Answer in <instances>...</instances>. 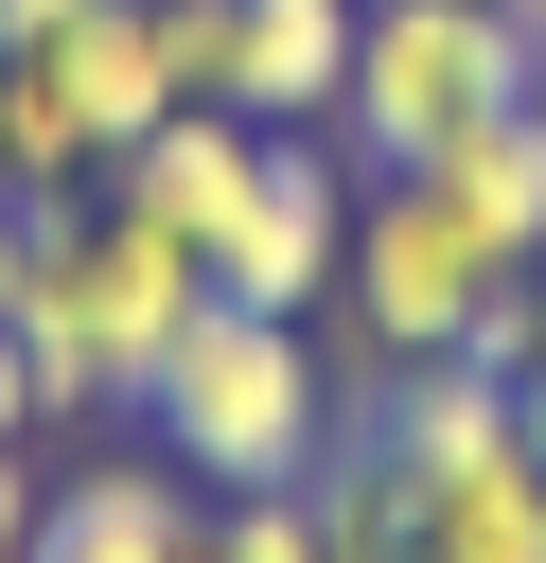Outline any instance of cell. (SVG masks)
<instances>
[{"mask_svg":"<svg viewBox=\"0 0 546 563\" xmlns=\"http://www.w3.org/2000/svg\"><path fill=\"white\" fill-rule=\"evenodd\" d=\"M194 299H211L194 246H159V229L106 211V194H35V299H18V352H35V405H53V422H141L159 352L194 334Z\"/></svg>","mask_w":546,"mask_h":563,"instance_id":"1","label":"cell"},{"mask_svg":"<svg viewBox=\"0 0 546 563\" xmlns=\"http://www.w3.org/2000/svg\"><path fill=\"white\" fill-rule=\"evenodd\" d=\"M141 422H159V457L176 475H211V493H299L317 457H335V369H317V317H264V299H194V334L159 352V387H141Z\"/></svg>","mask_w":546,"mask_h":563,"instance_id":"2","label":"cell"},{"mask_svg":"<svg viewBox=\"0 0 546 563\" xmlns=\"http://www.w3.org/2000/svg\"><path fill=\"white\" fill-rule=\"evenodd\" d=\"M493 106H528V35L493 0H352V106H335V141L370 176H423Z\"/></svg>","mask_w":546,"mask_h":563,"instance_id":"3","label":"cell"},{"mask_svg":"<svg viewBox=\"0 0 546 563\" xmlns=\"http://www.w3.org/2000/svg\"><path fill=\"white\" fill-rule=\"evenodd\" d=\"M511 282H528V264H493V229H476L440 176H370V194H352V282H335V317H352V369L476 352V317H493Z\"/></svg>","mask_w":546,"mask_h":563,"instance_id":"4","label":"cell"},{"mask_svg":"<svg viewBox=\"0 0 546 563\" xmlns=\"http://www.w3.org/2000/svg\"><path fill=\"white\" fill-rule=\"evenodd\" d=\"M352 194H370V158H352L335 123H282V141H264V194H247V229L211 246V299L335 317V282H352Z\"/></svg>","mask_w":546,"mask_h":563,"instance_id":"5","label":"cell"},{"mask_svg":"<svg viewBox=\"0 0 546 563\" xmlns=\"http://www.w3.org/2000/svg\"><path fill=\"white\" fill-rule=\"evenodd\" d=\"M264 141H282V123H247V106H176L159 141H123V158H106V211H141L159 246H194V264H211V246L247 229V194H264Z\"/></svg>","mask_w":546,"mask_h":563,"instance_id":"6","label":"cell"},{"mask_svg":"<svg viewBox=\"0 0 546 563\" xmlns=\"http://www.w3.org/2000/svg\"><path fill=\"white\" fill-rule=\"evenodd\" d=\"M18 70H35L53 106H70L88 176H106L123 141H159V123H176V53H159V0H88V18H70V35H35Z\"/></svg>","mask_w":546,"mask_h":563,"instance_id":"7","label":"cell"},{"mask_svg":"<svg viewBox=\"0 0 546 563\" xmlns=\"http://www.w3.org/2000/svg\"><path fill=\"white\" fill-rule=\"evenodd\" d=\"M35 563H211V510L176 457H70L35 493Z\"/></svg>","mask_w":546,"mask_h":563,"instance_id":"8","label":"cell"},{"mask_svg":"<svg viewBox=\"0 0 546 563\" xmlns=\"http://www.w3.org/2000/svg\"><path fill=\"white\" fill-rule=\"evenodd\" d=\"M229 106L247 123H335L352 106V0H229Z\"/></svg>","mask_w":546,"mask_h":563,"instance_id":"9","label":"cell"},{"mask_svg":"<svg viewBox=\"0 0 546 563\" xmlns=\"http://www.w3.org/2000/svg\"><path fill=\"white\" fill-rule=\"evenodd\" d=\"M423 176H440V194L493 229V264H546V88H528V106H493L476 141H440Z\"/></svg>","mask_w":546,"mask_h":563,"instance_id":"10","label":"cell"},{"mask_svg":"<svg viewBox=\"0 0 546 563\" xmlns=\"http://www.w3.org/2000/svg\"><path fill=\"white\" fill-rule=\"evenodd\" d=\"M423 493V563H546V457L493 440L476 475H405Z\"/></svg>","mask_w":546,"mask_h":563,"instance_id":"11","label":"cell"},{"mask_svg":"<svg viewBox=\"0 0 546 563\" xmlns=\"http://www.w3.org/2000/svg\"><path fill=\"white\" fill-rule=\"evenodd\" d=\"M211 563H335L317 493H211Z\"/></svg>","mask_w":546,"mask_h":563,"instance_id":"12","label":"cell"},{"mask_svg":"<svg viewBox=\"0 0 546 563\" xmlns=\"http://www.w3.org/2000/svg\"><path fill=\"white\" fill-rule=\"evenodd\" d=\"M159 53H176V106H229V0H159Z\"/></svg>","mask_w":546,"mask_h":563,"instance_id":"13","label":"cell"},{"mask_svg":"<svg viewBox=\"0 0 546 563\" xmlns=\"http://www.w3.org/2000/svg\"><path fill=\"white\" fill-rule=\"evenodd\" d=\"M35 493H53V475H35V440H0V563H35Z\"/></svg>","mask_w":546,"mask_h":563,"instance_id":"14","label":"cell"},{"mask_svg":"<svg viewBox=\"0 0 546 563\" xmlns=\"http://www.w3.org/2000/svg\"><path fill=\"white\" fill-rule=\"evenodd\" d=\"M53 405H35V352H18V317H0V440H35Z\"/></svg>","mask_w":546,"mask_h":563,"instance_id":"15","label":"cell"},{"mask_svg":"<svg viewBox=\"0 0 546 563\" xmlns=\"http://www.w3.org/2000/svg\"><path fill=\"white\" fill-rule=\"evenodd\" d=\"M18 299H35V194L0 211V317H18Z\"/></svg>","mask_w":546,"mask_h":563,"instance_id":"16","label":"cell"},{"mask_svg":"<svg viewBox=\"0 0 546 563\" xmlns=\"http://www.w3.org/2000/svg\"><path fill=\"white\" fill-rule=\"evenodd\" d=\"M88 0H0V53H35V35H70Z\"/></svg>","mask_w":546,"mask_h":563,"instance_id":"17","label":"cell"},{"mask_svg":"<svg viewBox=\"0 0 546 563\" xmlns=\"http://www.w3.org/2000/svg\"><path fill=\"white\" fill-rule=\"evenodd\" d=\"M511 440H528V457H546V352H528V369H511Z\"/></svg>","mask_w":546,"mask_h":563,"instance_id":"18","label":"cell"},{"mask_svg":"<svg viewBox=\"0 0 546 563\" xmlns=\"http://www.w3.org/2000/svg\"><path fill=\"white\" fill-rule=\"evenodd\" d=\"M493 18H511V35H528V53H546V0H493Z\"/></svg>","mask_w":546,"mask_h":563,"instance_id":"19","label":"cell"},{"mask_svg":"<svg viewBox=\"0 0 546 563\" xmlns=\"http://www.w3.org/2000/svg\"><path fill=\"white\" fill-rule=\"evenodd\" d=\"M0 211H18V158H0Z\"/></svg>","mask_w":546,"mask_h":563,"instance_id":"20","label":"cell"},{"mask_svg":"<svg viewBox=\"0 0 546 563\" xmlns=\"http://www.w3.org/2000/svg\"><path fill=\"white\" fill-rule=\"evenodd\" d=\"M528 88H546V53H528Z\"/></svg>","mask_w":546,"mask_h":563,"instance_id":"21","label":"cell"}]
</instances>
